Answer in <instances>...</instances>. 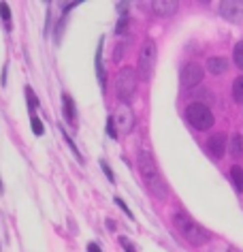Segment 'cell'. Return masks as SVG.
<instances>
[{
	"mask_svg": "<svg viewBox=\"0 0 243 252\" xmlns=\"http://www.w3.org/2000/svg\"><path fill=\"white\" fill-rule=\"evenodd\" d=\"M139 173H141L143 184L147 186V190L152 192L156 199L164 201L169 190H166V184H164V180H162V175L158 171V165H156L154 156L149 152H145V150L139 152Z\"/></svg>",
	"mask_w": 243,
	"mask_h": 252,
	"instance_id": "obj_1",
	"label": "cell"
},
{
	"mask_svg": "<svg viewBox=\"0 0 243 252\" xmlns=\"http://www.w3.org/2000/svg\"><path fill=\"white\" fill-rule=\"evenodd\" d=\"M173 220H175V226H177L179 235H182L188 244H192V246L209 244V231L205 229V226L198 224L196 220H192L186 212H175Z\"/></svg>",
	"mask_w": 243,
	"mask_h": 252,
	"instance_id": "obj_2",
	"label": "cell"
},
{
	"mask_svg": "<svg viewBox=\"0 0 243 252\" xmlns=\"http://www.w3.org/2000/svg\"><path fill=\"white\" fill-rule=\"evenodd\" d=\"M156 43L152 39H145L139 52V66H136V77H141L143 81H149L154 75V66H156Z\"/></svg>",
	"mask_w": 243,
	"mask_h": 252,
	"instance_id": "obj_3",
	"label": "cell"
},
{
	"mask_svg": "<svg viewBox=\"0 0 243 252\" xmlns=\"http://www.w3.org/2000/svg\"><path fill=\"white\" fill-rule=\"evenodd\" d=\"M186 118H188V122L194 126L196 130H209L216 122L211 109L203 103H192V105L186 107Z\"/></svg>",
	"mask_w": 243,
	"mask_h": 252,
	"instance_id": "obj_4",
	"label": "cell"
},
{
	"mask_svg": "<svg viewBox=\"0 0 243 252\" xmlns=\"http://www.w3.org/2000/svg\"><path fill=\"white\" fill-rule=\"evenodd\" d=\"M136 84H139V77H136V71L130 66H124L115 77V92L122 100H130L133 94L136 90Z\"/></svg>",
	"mask_w": 243,
	"mask_h": 252,
	"instance_id": "obj_5",
	"label": "cell"
},
{
	"mask_svg": "<svg viewBox=\"0 0 243 252\" xmlns=\"http://www.w3.org/2000/svg\"><path fill=\"white\" fill-rule=\"evenodd\" d=\"M220 15L233 24L243 22V2H239V0H224V2H220Z\"/></svg>",
	"mask_w": 243,
	"mask_h": 252,
	"instance_id": "obj_6",
	"label": "cell"
},
{
	"mask_svg": "<svg viewBox=\"0 0 243 252\" xmlns=\"http://www.w3.org/2000/svg\"><path fill=\"white\" fill-rule=\"evenodd\" d=\"M203 79V66L198 62H188L184 68H182V86L184 88H194L201 84Z\"/></svg>",
	"mask_w": 243,
	"mask_h": 252,
	"instance_id": "obj_7",
	"label": "cell"
},
{
	"mask_svg": "<svg viewBox=\"0 0 243 252\" xmlns=\"http://www.w3.org/2000/svg\"><path fill=\"white\" fill-rule=\"evenodd\" d=\"M113 122H115V126L122 130L124 135L126 133H130V130L135 128V113H133V109H130L128 105H122L120 109L115 111V116H113Z\"/></svg>",
	"mask_w": 243,
	"mask_h": 252,
	"instance_id": "obj_8",
	"label": "cell"
},
{
	"mask_svg": "<svg viewBox=\"0 0 243 252\" xmlns=\"http://www.w3.org/2000/svg\"><path fill=\"white\" fill-rule=\"evenodd\" d=\"M207 150H209V154L214 156V158L220 160L224 156V152H226V135H224V133L211 135L209 141H207Z\"/></svg>",
	"mask_w": 243,
	"mask_h": 252,
	"instance_id": "obj_9",
	"label": "cell"
},
{
	"mask_svg": "<svg viewBox=\"0 0 243 252\" xmlns=\"http://www.w3.org/2000/svg\"><path fill=\"white\" fill-rule=\"evenodd\" d=\"M177 7L179 4L175 0H156V2H152V11L160 17H171L177 11Z\"/></svg>",
	"mask_w": 243,
	"mask_h": 252,
	"instance_id": "obj_10",
	"label": "cell"
},
{
	"mask_svg": "<svg viewBox=\"0 0 243 252\" xmlns=\"http://www.w3.org/2000/svg\"><path fill=\"white\" fill-rule=\"evenodd\" d=\"M207 71L214 75H222L228 71V60L222 58V56H214V58L207 60Z\"/></svg>",
	"mask_w": 243,
	"mask_h": 252,
	"instance_id": "obj_11",
	"label": "cell"
},
{
	"mask_svg": "<svg viewBox=\"0 0 243 252\" xmlns=\"http://www.w3.org/2000/svg\"><path fill=\"white\" fill-rule=\"evenodd\" d=\"M96 75H98V84H101V88H105V84H107V73H105V66H103V39L98 43V49H96Z\"/></svg>",
	"mask_w": 243,
	"mask_h": 252,
	"instance_id": "obj_12",
	"label": "cell"
},
{
	"mask_svg": "<svg viewBox=\"0 0 243 252\" xmlns=\"http://www.w3.org/2000/svg\"><path fill=\"white\" fill-rule=\"evenodd\" d=\"M62 107H64V118H66V122H75V118H77V111H75V103H73V98L68 96V94H64V96H62Z\"/></svg>",
	"mask_w": 243,
	"mask_h": 252,
	"instance_id": "obj_13",
	"label": "cell"
},
{
	"mask_svg": "<svg viewBox=\"0 0 243 252\" xmlns=\"http://www.w3.org/2000/svg\"><path fill=\"white\" fill-rule=\"evenodd\" d=\"M230 180H233V186L237 188V192H243V169L239 165L230 169Z\"/></svg>",
	"mask_w": 243,
	"mask_h": 252,
	"instance_id": "obj_14",
	"label": "cell"
},
{
	"mask_svg": "<svg viewBox=\"0 0 243 252\" xmlns=\"http://www.w3.org/2000/svg\"><path fill=\"white\" fill-rule=\"evenodd\" d=\"M228 150H230V154L235 156H241L243 154V137L241 135H233L230 137V143H228Z\"/></svg>",
	"mask_w": 243,
	"mask_h": 252,
	"instance_id": "obj_15",
	"label": "cell"
},
{
	"mask_svg": "<svg viewBox=\"0 0 243 252\" xmlns=\"http://www.w3.org/2000/svg\"><path fill=\"white\" fill-rule=\"evenodd\" d=\"M233 98L237 103H243V75L233 81Z\"/></svg>",
	"mask_w": 243,
	"mask_h": 252,
	"instance_id": "obj_16",
	"label": "cell"
},
{
	"mask_svg": "<svg viewBox=\"0 0 243 252\" xmlns=\"http://www.w3.org/2000/svg\"><path fill=\"white\" fill-rule=\"evenodd\" d=\"M233 60H235V64L243 71V41H239L235 45V49H233Z\"/></svg>",
	"mask_w": 243,
	"mask_h": 252,
	"instance_id": "obj_17",
	"label": "cell"
},
{
	"mask_svg": "<svg viewBox=\"0 0 243 252\" xmlns=\"http://www.w3.org/2000/svg\"><path fill=\"white\" fill-rule=\"evenodd\" d=\"M0 17H2L4 26H7V28L11 30V9H9V4H7V2L0 4Z\"/></svg>",
	"mask_w": 243,
	"mask_h": 252,
	"instance_id": "obj_18",
	"label": "cell"
},
{
	"mask_svg": "<svg viewBox=\"0 0 243 252\" xmlns=\"http://www.w3.org/2000/svg\"><path fill=\"white\" fill-rule=\"evenodd\" d=\"M26 98H28V107L30 109H36L39 107V100H36V96H34V92H32V88H26Z\"/></svg>",
	"mask_w": 243,
	"mask_h": 252,
	"instance_id": "obj_19",
	"label": "cell"
},
{
	"mask_svg": "<svg viewBox=\"0 0 243 252\" xmlns=\"http://www.w3.org/2000/svg\"><path fill=\"white\" fill-rule=\"evenodd\" d=\"M30 122H32V130H34V135H43L45 133V128H43V122L36 116H32V120H30Z\"/></svg>",
	"mask_w": 243,
	"mask_h": 252,
	"instance_id": "obj_20",
	"label": "cell"
},
{
	"mask_svg": "<svg viewBox=\"0 0 243 252\" xmlns=\"http://www.w3.org/2000/svg\"><path fill=\"white\" fill-rule=\"evenodd\" d=\"M107 133L111 139H117V130H115V122H113V118H107Z\"/></svg>",
	"mask_w": 243,
	"mask_h": 252,
	"instance_id": "obj_21",
	"label": "cell"
},
{
	"mask_svg": "<svg viewBox=\"0 0 243 252\" xmlns=\"http://www.w3.org/2000/svg\"><path fill=\"white\" fill-rule=\"evenodd\" d=\"M101 167H103L105 175H107V180H109V182H115V175H113V171H111V167L107 165V162H105V160H101Z\"/></svg>",
	"mask_w": 243,
	"mask_h": 252,
	"instance_id": "obj_22",
	"label": "cell"
},
{
	"mask_svg": "<svg viewBox=\"0 0 243 252\" xmlns=\"http://www.w3.org/2000/svg\"><path fill=\"white\" fill-rule=\"evenodd\" d=\"M115 205H120V207H122V210H124V214H126V216H128V218H133V212H130V210H128V205H126V203H124V201H122L120 197H115Z\"/></svg>",
	"mask_w": 243,
	"mask_h": 252,
	"instance_id": "obj_23",
	"label": "cell"
},
{
	"mask_svg": "<svg viewBox=\"0 0 243 252\" xmlns=\"http://www.w3.org/2000/svg\"><path fill=\"white\" fill-rule=\"evenodd\" d=\"M126 28H128V20H126V17H122L120 24H117V28H115V32L122 34V32H126Z\"/></svg>",
	"mask_w": 243,
	"mask_h": 252,
	"instance_id": "obj_24",
	"label": "cell"
},
{
	"mask_svg": "<svg viewBox=\"0 0 243 252\" xmlns=\"http://www.w3.org/2000/svg\"><path fill=\"white\" fill-rule=\"evenodd\" d=\"M124 52H126V47H124V43H120V45H117V49H115V54H113V60H115V62H120Z\"/></svg>",
	"mask_w": 243,
	"mask_h": 252,
	"instance_id": "obj_25",
	"label": "cell"
},
{
	"mask_svg": "<svg viewBox=\"0 0 243 252\" xmlns=\"http://www.w3.org/2000/svg\"><path fill=\"white\" fill-rule=\"evenodd\" d=\"M211 252H237L235 248H230V246H226V244H220V246H216Z\"/></svg>",
	"mask_w": 243,
	"mask_h": 252,
	"instance_id": "obj_26",
	"label": "cell"
},
{
	"mask_svg": "<svg viewBox=\"0 0 243 252\" xmlns=\"http://www.w3.org/2000/svg\"><path fill=\"white\" fill-rule=\"evenodd\" d=\"M120 244L124 246V248H126V252H135V246H133V244H130V242H128V239H126V237H120Z\"/></svg>",
	"mask_w": 243,
	"mask_h": 252,
	"instance_id": "obj_27",
	"label": "cell"
},
{
	"mask_svg": "<svg viewBox=\"0 0 243 252\" xmlns=\"http://www.w3.org/2000/svg\"><path fill=\"white\" fill-rule=\"evenodd\" d=\"M117 11L126 15V11H128V2H117Z\"/></svg>",
	"mask_w": 243,
	"mask_h": 252,
	"instance_id": "obj_28",
	"label": "cell"
},
{
	"mask_svg": "<svg viewBox=\"0 0 243 252\" xmlns=\"http://www.w3.org/2000/svg\"><path fill=\"white\" fill-rule=\"evenodd\" d=\"M88 252H101V248H98V244H90L88 246Z\"/></svg>",
	"mask_w": 243,
	"mask_h": 252,
	"instance_id": "obj_29",
	"label": "cell"
}]
</instances>
